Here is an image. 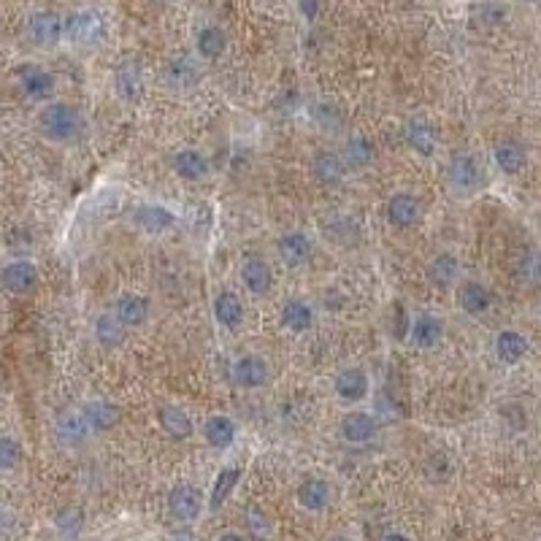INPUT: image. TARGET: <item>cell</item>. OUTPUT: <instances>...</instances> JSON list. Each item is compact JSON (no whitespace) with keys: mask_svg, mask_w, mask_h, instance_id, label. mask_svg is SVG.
<instances>
[{"mask_svg":"<svg viewBox=\"0 0 541 541\" xmlns=\"http://www.w3.org/2000/svg\"><path fill=\"white\" fill-rule=\"evenodd\" d=\"M130 222L135 225V230H141L144 236H154V238L173 233L179 225L176 214L160 203H138L130 214Z\"/></svg>","mask_w":541,"mask_h":541,"instance_id":"cell-10","label":"cell"},{"mask_svg":"<svg viewBox=\"0 0 541 541\" xmlns=\"http://www.w3.org/2000/svg\"><path fill=\"white\" fill-rule=\"evenodd\" d=\"M409 328H412V317L406 312V306H396V325H393V333L398 341L409 339Z\"/></svg>","mask_w":541,"mask_h":541,"instance_id":"cell-41","label":"cell"},{"mask_svg":"<svg viewBox=\"0 0 541 541\" xmlns=\"http://www.w3.org/2000/svg\"><path fill=\"white\" fill-rule=\"evenodd\" d=\"M404 138H406V144H409L417 154H423V157H434L436 149H439L436 127H434L425 117H420V114H415V117L406 119V125H404Z\"/></svg>","mask_w":541,"mask_h":541,"instance_id":"cell-26","label":"cell"},{"mask_svg":"<svg viewBox=\"0 0 541 541\" xmlns=\"http://www.w3.org/2000/svg\"><path fill=\"white\" fill-rule=\"evenodd\" d=\"M92 436H95V434H92L89 423L84 420L81 409H68V412H62V415L57 417V423H54V439H57L62 447H70V450L84 447Z\"/></svg>","mask_w":541,"mask_h":541,"instance_id":"cell-18","label":"cell"},{"mask_svg":"<svg viewBox=\"0 0 541 541\" xmlns=\"http://www.w3.org/2000/svg\"><path fill=\"white\" fill-rule=\"evenodd\" d=\"M165 541H195V536H192L187 528H179V531H171V534L165 536Z\"/></svg>","mask_w":541,"mask_h":541,"instance_id":"cell-44","label":"cell"},{"mask_svg":"<svg viewBox=\"0 0 541 541\" xmlns=\"http://www.w3.org/2000/svg\"><path fill=\"white\" fill-rule=\"evenodd\" d=\"M458 306L469 314V317H482L490 312L493 306V293L488 284L477 282V279H463L458 284Z\"/></svg>","mask_w":541,"mask_h":541,"instance_id":"cell-29","label":"cell"},{"mask_svg":"<svg viewBox=\"0 0 541 541\" xmlns=\"http://www.w3.org/2000/svg\"><path fill=\"white\" fill-rule=\"evenodd\" d=\"M379 541H412V536H406L404 531H387Z\"/></svg>","mask_w":541,"mask_h":541,"instance_id":"cell-46","label":"cell"},{"mask_svg":"<svg viewBox=\"0 0 541 541\" xmlns=\"http://www.w3.org/2000/svg\"><path fill=\"white\" fill-rule=\"evenodd\" d=\"M27 38L38 49H54L65 38V16L51 8L33 11L27 16Z\"/></svg>","mask_w":541,"mask_h":541,"instance_id":"cell-8","label":"cell"},{"mask_svg":"<svg viewBox=\"0 0 541 541\" xmlns=\"http://www.w3.org/2000/svg\"><path fill=\"white\" fill-rule=\"evenodd\" d=\"M314 255V241L303 230H287L276 238V257L287 268H303Z\"/></svg>","mask_w":541,"mask_h":541,"instance_id":"cell-14","label":"cell"},{"mask_svg":"<svg viewBox=\"0 0 541 541\" xmlns=\"http://www.w3.org/2000/svg\"><path fill=\"white\" fill-rule=\"evenodd\" d=\"M171 168L182 182H203L211 173V163H209L206 152H201L195 146H184V149L173 152Z\"/></svg>","mask_w":541,"mask_h":541,"instance_id":"cell-21","label":"cell"},{"mask_svg":"<svg viewBox=\"0 0 541 541\" xmlns=\"http://www.w3.org/2000/svg\"><path fill=\"white\" fill-rule=\"evenodd\" d=\"M271 374H274V368H271L268 358L260 355V352H244L230 366L233 382L238 387H244V390H260V387H266L271 382Z\"/></svg>","mask_w":541,"mask_h":541,"instance_id":"cell-9","label":"cell"},{"mask_svg":"<svg viewBox=\"0 0 541 541\" xmlns=\"http://www.w3.org/2000/svg\"><path fill=\"white\" fill-rule=\"evenodd\" d=\"M328 541H355L352 536H347V534H333Z\"/></svg>","mask_w":541,"mask_h":541,"instance_id":"cell-47","label":"cell"},{"mask_svg":"<svg viewBox=\"0 0 541 541\" xmlns=\"http://www.w3.org/2000/svg\"><path fill=\"white\" fill-rule=\"evenodd\" d=\"M428 282L439 290H452L461 284V260L455 252H436L425 266Z\"/></svg>","mask_w":541,"mask_h":541,"instance_id":"cell-25","label":"cell"},{"mask_svg":"<svg viewBox=\"0 0 541 541\" xmlns=\"http://www.w3.org/2000/svg\"><path fill=\"white\" fill-rule=\"evenodd\" d=\"M214 541H249L244 534H238V531H225V534H219Z\"/></svg>","mask_w":541,"mask_h":541,"instance_id":"cell-45","label":"cell"},{"mask_svg":"<svg viewBox=\"0 0 541 541\" xmlns=\"http://www.w3.org/2000/svg\"><path fill=\"white\" fill-rule=\"evenodd\" d=\"M79 409H81L84 420L89 423L92 434H108L122 423V409L108 398H89Z\"/></svg>","mask_w":541,"mask_h":541,"instance_id":"cell-22","label":"cell"},{"mask_svg":"<svg viewBox=\"0 0 541 541\" xmlns=\"http://www.w3.org/2000/svg\"><path fill=\"white\" fill-rule=\"evenodd\" d=\"M54 528L65 536V539H76L84 528V515L76 507H65L54 515Z\"/></svg>","mask_w":541,"mask_h":541,"instance_id":"cell-38","label":"cell"},{"mask_svg":"<svg viewBox=\"0 0 541 541\" xmlns=\"http://www.w3.org/2000/svg\"><path fill=\"white\" fill-rule=\"evenodd\" d=\"M163 81L165 87H171L173 92H187L192 87H198L201 81V68L192 57L187 54H173L165 65H163Z\"/></svg>","mask_w":541,"mask_h":541,"instance_id":"cell-20","label":"cell"},{"mask_svg":"<svg viewBox=\"0 0 541 541\" xmlns=\"http://www.w3.org/2000/svg\"><path fill=\"white\" fill-rule=\"evenodd\" d=\"M447 182L461 195H474L485 187V165L477 152H455L447 163Z\"/></svg>","mask_w":541,"mask_h":541,"instance_id":"cell-3","label":"cell"},{"mask_svg":"<svg viewBox=\"0 0 541 541\" xmlns=\"http://www.w3.org/2000/svg\"><path fill=\"white\" fill-rule=\"evenodd\" d=\"M298 8H301V14H303L309 22H314L317 14H320V0H298Z\"/></svg>","mask_w":541,"mask_h":541,"instance_id":"cell-43","label":"cell"},{"mask_svg":"<svg viewBox=\"0 0 541 541\" xmlns=\"http://www.w3.org/2000/svg\"><path fill=\"white\" fill-rule=\"evenodd\" d=\"M125 333H127V331L114 320L111 312H103V314L95 317L92 336H95V341H98L100 347H106V350H117L119 344H125Z\"/></svg>","mask_w":541,"mask_h":541,"instance_id":"cell-36","label":"cell"},{"mask_svg":"<svg viewBox=\"0 0 541 541\" xmlns=\"http://www.w3.org/2000/svg\"><path fill=\"white\" fill-rule=\"evenodd\" d=\"M211 314H214V322L222 331H238L247 320V306H244V301L236 290L222 287L211 298Z\"/></svg>","mask_w":541,"mask_h":541,"instance_id":"cell-13","label":"cell"},{"mask_svg":"<svg viewBox=\"0 0 541 541\" xmlns=\"http://www.w3.org/2000/svg\"><path fill=\"white\" fill-rule=\"evenodd\" d=\"M493 352H496V358H499L504 366H518V363H523L526 355L531 352V341H528L526 333H520V331H515V328H507V331H501V333L496 336Z\"/></svg>","mask_w":541,"mask_h":541,"instance_id":"cell-31","label":"cell"},{"mask_svg":"<svg viewBox=\"0 0 541 541\" xmlns=\"http://www.w3.org/2000/svg\"><path fill=\"white\" fill-rule=\"evenodd\" d=\"M317 322V309L306 298H287L279 309V325L282 331L293 336H303L314 328Z\"/></svg>","mask_w":541,"mask_h":541,"instance_id":"cell-17","label":"cell"},{"mask_svg":"<svg viewBox=\"0 0 541 541\" xmlns=\"http://www.w3.org/2000/svg\"><path fill=\"white\" fill-rule=\"evenodd\" d=\"M493 163L499 165L501 173L507 176H518L520 171H526L528 165V152L520 141L515 138H504L493 146Z\"/></svg>","mask_w":541,"mask_h":541,"instance_id":"cell-32","label":"cell"},{"mask_svg":"<svg viewBox=\"0 0 541 541\" xmlns=\"http://www.w3.org/2000/svg\"><path fill=\"white\" fill-rule=\"evenodd\" d=\"M16 531V515L0 504V539H8Z\"/></svg>","mask_w":541,"mask_h":541,"instance_id":"cell-42","label":"cell"},{"mask_svg":"<svg viewBox=\"0 0 541 541\" xmlns=\"http://www.w3.org/2000/svg\"><path fill=\"white\" fill-rule=\"evenodd\" d=\"M38 133L51 144H76L87 135V117L84 111L70 100H49L41 106L38 117Z\"/></svg>","mask_w":541,"mask_h":541,"instance_id":"cell-1","label":"cell"},{"mask_svg":"<svg viewBox=\"0 0 541 541\" xmlns=\"http://www.w3.org/2000/svg\"><path fill=\"white\" fill-rule=\"evenodd\" d=\"M385 217L393 228L404 230V228H415L423 219V198L409 192V190H398L387 198L385 203Z\"/></svg>","mask_w":541,"mask_h":541,"instance_id":"cell-12","label":"cell"},{"mask_svg":"<svg viewBox=\"0 0 541 541\" xmlns=\"http://www.w3.org/2000/svg\"><path fill=\"white\" fill-rule=\"evenodd\" d=\"M444 339V322L439 314L434 312H423L417 317H412V328H409V341L417 350H434L439 347Z\"/></svg>","mask_w":541,"mask_h":541,"instance_id":"cell-28","label":"cell"},{"mask_svg":"<svg viewBox=\"0 0 541 541\" xmlns=\"http://www.w3.org/2000/svg\"><path fill=\"white\" fill-rule=\"evenodd\" d=\"M16 79H19L22 92L30 100H41V103H49L51 95H54V87H57L54 76L46 68H41V65H22Z\"/></svg>","mask_w":541,"mask_h":541,"instance_id":"cell-23","label":"cell"},{"mask_svg":"<svg viewBox=\"0 0 541 541\" xmlns=\"http://www.w3.org/2000/svg\"><path fill=\"white\" fill-rule=\"evenodd\" d=\"M157 425L173 442H184V439H190L195 434L192 415L184 406H179V404H160L157 406Z\"/></svg>","mask_w":541,"mask_h":541,"instance_id":"cell-24","label":"cell"},{"mask_svg":"<svg viewBox=\"0 0 541 541\" xmlns=\"http://www.w3.org/2000/svg\"><path fill=\"white\" fill-rule=\"evenodd\" d=\"M111 89L127 106L141 103L144 95H146V70H144V65L138 60H122L114 68V73H111Z\"/></svg>","mask_w":541,"mask_h":541,"instance_id":"cell-5","label":"cell"},{"mask_svg":"<svg viewBox=\"0 0 541 541\" xmlns=\"http://www.w3.org/2000/svg\"><path fill=\"white\" fill-rule=\"evenodd\" d=\"M38 282H41L38 266L27 257H16V260L5 263L0 271V284L14 295H30L38 287Z\"/></svg>","mask_w":541,"mask_h":541,"instance_id":"cell-15","label":"cell"},{"mask_svg":"<svg viewBox=\"0 0 541 541\" xmlns=\"http://www.w3.org/2000/svg\"><path fill=\"white\" fill-rule=\"evenodd\" d=\"M523 3H541V0H523Z\"/></svg>","mask_w":541,"mask_h":541,"instance_id":"cell-48","label":"cell"},{"mask_svg":"<svg viewBox=\"0 0 541 541\" xmlns=\"http://www.w3.org/2000/svg\"><path fill=\"white\" fill-rule=\"evenodd\" d=\"M341 157L347 160L350 168H368V165L374 163V157H377V146H374V141H371L368 135L355 133V135L347 141Z\"/></svg>","mask_w":541,"mask_h":541,"instance_id":"cell-35","label":"cell"},{"mask_svg":"<svg viewBox=\"0 0 541 541\" xmlns=\"http://www.w3.org/2000/svg\"><path fill=\"white\" fill-rule=\"evenodd\" d=\"M371 387H374V382H371L368 368L358 366V363L339 368L333 374V382H331V390H333L336 401H341V404H347L352 409L371 398Z\"/></svg>","mask_w":541,"mask_h":541,"instance_id":"cell-4","label":"cell"},{"mask_svg":"<svg viewBox=\"0 0 541 541\" xmlns=\"http://www.w3.org/2000/svg\"><path fill=\"white\" fill-rule=\"evenodd\" d=\"M518 274H520V279H526L528 284H536V282H541V255L539 252L528 249V252L520 257Z\"/></svg>","mask_w":541,"mask_h":541,"instance_id":"cell-40","label":"cell"},{"mask_svg":"<svg viewBox=\"0 0 541 541\" xmlns=\"http://www.w3.org/2000/svg\"><path fill=\"white\" fill-rule=\"evenodd\" d=\"M106 35H108V22L95 8L73 11L65 19V38L76 49H95V46H100L106 41Z\"/></svg>","mask_w":541,"mask_h":541,"instance_id":"cell-2","label":"cell"},{"mask_svg":"<svg viewBox=\"0 0 541 541\" xmlns=\"http://www.w3.org/2000/svg\"><path fill=\"white\" fill-rule=\"evenodd\" d=\"M108 312L125 331H138L149 322L152 303H149V298H144L138 293H119Z\"/></svg>","mask_w":541,"mask_h":541,"instance_id":"cell-11","label":"cell"},{"mask_svg":"<svg viewBox=\"0 0 541 541\" xmlns=\"http://www.w3.org/2000/svg\"><path fill=\"white\" fill-rule=\"evenodd\" d=\"M238 282L241 287L249 293V295H268L271 287H274V268L266 257L260 255H252V257H244L241 266H238Z\"/></svg>","mask_w":541,"mask_h":541,"instance_id":"cell-16","label":"cell"},{"mask_svg":"<svg viewBox=\"0 0 541 541\" xmlns=\"http://www.w3.org/2000/svg\"><path fill=\"white\" fill-rule=\"evenodd\" d=\"M238 482H241V469L238 466L219 469L217 477H214V482H211V490H209V501H206L209 512H219L230 501V496L236 493Z\"/></svg>","mask_w":541,"mask_h":541,"instance_id":"cell-33","label":"cell"},{"mask_svg":"<svg viewBox=\"0 0 541 541\" xmlns=\"http://www.w3.org/2000/svg\"><path fill=\"white\" fill-rule=\"evenodd\" d=\"M195 49L203 60H219L228 51V33L219 24H206L195 35Z\"/></svg>","mask_w":541,"mask_h":541,"instance_id":"cell-34","label":"cell"},{"mask_svg":"<svg viewBox=\"0 0 541 541\" xmlns=\"http://www.w3.org/2000/svg\"><path fill=\"white\" fill-rule=\"evenodd\" d=\"M244 523H247V531H249V536L255 541H274L276 539V526H274V520L268 518V512L266 509H260V507H247V512H244Z\"/></svg>","mask_w":541,"mask_h":541,"instance_id":"cell-37","label":"cell"},{"mask_svg":"<svg viewBox=\"0 0 541 541\" xmlns=\"http://www.w3.org/2000/svg\"><path fill=\"white\" fill-rule=\"evenodd\" d=\"M22 463V444L8 436L0 434V471H14Z\"/></svg>","mask_w":541,"mask_h":541,"instance_id":"cell-39","label":"cell"},{"mask_svg":"<svg viewBox=\"0 0 541 541\" xmlns=\"http://www.w3.org/2000/svg\"><path fill=\"white\" fill-rule=\"evenodd\" d=\"M295 504L303 512H309V515L325 512L333 504V488H331V482L322 480V477H306L295 488Z\"/></svg>","mask_w":541,"mask_h":541,"instance_id":"cell-19","label":"cell"},{"mask_svg":"<svg viewBox=\"0 0 541 541\" xmlns=\"http://www.w3.org/2000/svg\"><path fill=\"white\" fill-rule=\"evenodd\" d=\"M201 436H203V442H206L211 450L225 452V450H230V447L236 444L238 428H236V423H233L228 415H211V417L203 420Z\"/></svg>","mask_w":541,"mask_h":541,"instance_id":"cell-30","label":"cell"},{"mask_svg":"<svg viewBox=\"0 0 541 541\" xmlns=\"http://www.w3.org/2000/svg\"><path fill=\"white\" fill-rule=\"evenodd\" d=\"M379 436V423L371 412L355 406L339 420V439L347 447H368Z\"/></svg>","mask_w":541,"mask_h":541,"instance_id":"cell-7","label":"cell"},{"mask_svg":"<svg viewBox=\"0 0 541 541\" xmlns=\"http://www.w3.org/2000/svg\"><path fill=\"white\" fill-rule=\"evenodd\" d=\"M206 509V499L203 493L192 485V482H176L168 490V515L179 523V526H192L201 520Z\"/></svg>","mask_w":541,"mask_h":541,"instance_id":"cell-6","label":"cell"},{"mask_svg":"<svg viewBox=\"0 0 541 541\" xmlns=\"http://www.w3.org/2000/svg\"><path fill=\"white\" fill-rule=\"evenodd\" d=\"M312 173L320 184H328V187H336L347 179L350 173V165L347 160L341 157V152H333V149H320L312 160Z\"/></svg>","mask_w":541,"mask_h":541,"instance_id":"cell-27","label":"cell"}]
</instances>
